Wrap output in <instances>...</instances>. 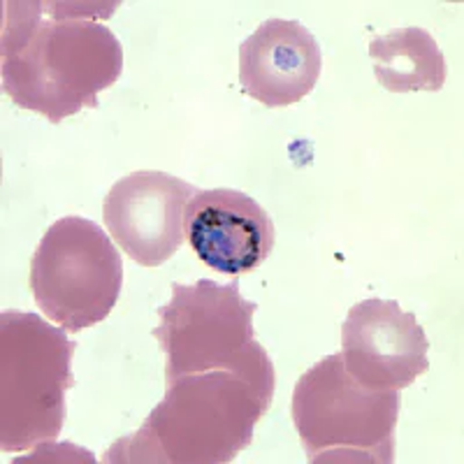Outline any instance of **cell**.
<instances>
[{
	"mask_svg": "<svg viewBox=\"0 0 464 464\" xmlns=\"http://www.w3.org/2000/svg\"><path fill=\"white\" fill-rule=\"evenodd\" d=\"M0 37L3 91L22 110L58 123L98 107V93L123 72V49L98 22L114 7L84 3H5Z\"/></svg>",
	"mask_w": 464,
	"mask_h": 464,
	"instance_id": "obj_1",
	"label": "cell"
},
{
	"mask_svg": "<svg viewBox=\"0 0 464 464\" xmlns=\"http://www.w3.org/2000/svg\"><path fill=\"white\" fill-rule=\"evenodd\" d=\"M272 401L226 370L168 381V392L130 437L116 441L105 462L223 464L248 443Z\"/></svg>",
	"mask_w": 464,
	"mask_h": 464,
	"instance_id": "obj_2",
	"label": "cell"
},
{
	"mask_svg": "<svg viewBox=\"0 0 464 464\" xmlns=\"http://www.w3.org/2000/svg\"><path fill=\"white\" fill-rule=\"evenodd\" d=\"M172 297L159 309L153 339L165 353V381L226 370L275 400V364L256 342V302L244 300L239 281L172 284Z\"/></svg>",
	"mask_w": 464,
	"mask_h": 464,
	"instance_id": "obj_3",
	"label": "cell"
},
{
	"mask_svg": "<svg viewBox=\"0 0 464 464\" xmlns=\"http://www.w3.org/2000/svg\"><path fill=\"white\" fill-rule=\"evenodd\" d=\"M400 391L360 385L333 353L304 372L293 391V425L314 464L395 462Z\"/></svg>",
	"mask_w": 464,
	"mask_h": 464,
	"instance_id": "obj_4",
	"label": "cell"
},
{
	"mask_svg": "<svg viewBox=\"0 0 464 464\" xmlns=\"http://www.w3.org/2000/svg\"><path fill=\"white\" fill-rule=\"evenodd\" d=\"M74 342L35 314L0 316V449L22 453L56 441L72 388Z\"/></svg>",
	"mask_w": 464,
	"mask_h": 464,
	"instance_id": "obj_5",
	"label": "cell"
},
{
	"mask_svg": "<svg viewBox=\"0 0 464 464\" xmlns=\"http://www.w3.org/2000/svg\"><path fill=\"white\" fill-rule=\"evenodd\" d=\"M123 288L121 254L98 223L58 218L31 258V290L40 312L65 333L105 321Z\"/></svg>",
	"mask_w": 464,
	"mask_h": 464,
	"instance_id": "obj_6",
	"label": "cell"
},
{
	"mask_svg": "<svg viewBox=\"0 0 464 464\" xmlns=\"http://www.w3.org/2000/svg\"><path fill=\"white\" fill-rule=\"evenodd\" d=\"M196 193V186L174 174L140 169L111 186L102 202V221L135 263L160 267L184 244V211Z\"/></svg>",
	"mask_w": 464,
	"mask_h": 464,
	"instance_id": "obj_7",
	"label": "cell"
},
{
	"mask_svg": "<svg viewBox=\"0 0 464 464\" xmlns=\"http://www.w3.org/2000/svg\"><path fill=\"white\" fill-rule=\"evenodd\" d=\"M430 342L416 314L395 300H370L351 306L342 325L343 367L372 391H404L430 370Z\"/></svg>",
	"mask_w": 464,
	"mask_h": 464,
	"instance_id": "obj_8",
	"label": "cell"
},
{
	"mask_svg": "<svg viewBox=\"0 0 464 464\" xmlns=\"http://www.w3.org/2000/svg\"><path fill=\"white\" fill-rule=\"evenodd\" d=\"M184 232L207 267L230 276L260 267L276 242L267 211L232 188L198 190L186 205Z\"/></svg>",
	"mask_w": 464,
	"mask_h": 464,
	"instance_id": "obj_9",
	"label": "cell"
},
{
	"mask_svg": "<svg viewBox=\"0 0 464 464\" xmlns=\"http://www.w3.org/2000/svg\"><path fill=\"white\" fill-rule=\"evenodd\" d=\"M323 53L312 31L293 19H269L239 47V84L276 110L304 101L318 84Z\"/></svg>",
	"mask_w": 464,
	"mask_h": 464,
	"instance_id": "obj_10",
	"label": "cell"
},
{
	"mask_svg": "<svg viewBox=\"0 0 464 464\" xmlns=\"http://www.w3.org/2000/svg\"><path fill=\"white\" fill-rule=\"evenodd\" d=\"M370 56L379 84L392 93L441 91L446 84V58L425 28H400L372 37Z\"/></svg>",
	"mask_w": 464,
	"mask_h": 464,
	"instance_id": "obj_11",
	"label": "cell"
}]
</instances>
